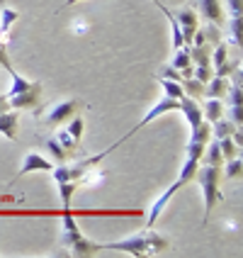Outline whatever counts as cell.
<instances>
[{
	"label": "cell",
	"mask_w": 243,
	"mask_h": 258,
	"mask_svg": "<svg viewBox=\"0 0 243 258\" xmlns=\"http://www.w3.org/2000/svg\"><path fill=\"white\" fill-rule=\"evenodd\" d=\"M171 246V239L158 234L153 229H143L139 234H131L122 241H110V244H100L102 251H119V253H129V256H156L160 251H166Z\"/></svg>",
	"instance_id": "6da1fadb"
},
{
	"label": "cell",
	"mask_w": 243,
	"mask_h": 258,
	"mask_svg": "<svg viewBox=\"0 0 243 258\" xmlns=\"http://www.w3.org/2000/svg\"><path fill=\"white\" fill-rule=\"evenodd\" d=\"M197 168H200V161L197 158H185V163H183V168H180V175H178V180L173 183L160 198H158L153 205H151V210H148V217H146V229H153V224H156V219L160 217V212L166 210V205L171 202V198L180 190L183 185H187V183H192L195 180V175H197Z\"/></svg>",
	"instance_id": "7a4b0ae2"
},
{
	"label": "cell",
	"mask_w": 243,
	"mask_h": 258,
	"mask_svg": "<svg viewBox=\"0 0 243 258\" xmlns=\"http://www.w3.org/2000/svg\"><path fill=\"white\" fill-rule=\"evenodd\" d=\"M197 183L202 187V195H204V222H209V215L214 210V205L221 200V190H219V178H221V166H204V168H197Z\"/></svg>",
	"instance_id": "3957f363"
},
{
	"label": "cell",
	"mask_w": 243,
	"mask_h": 258,
	"mask_svg": "<svg viewBox=\"0 0 243 258\" xmlns=\"http://www.w3.org/2000/svg\"><path fill=\"white\" fill-rule=\"evenodd\" d=\"M61 246H68V248H71V253L73 256H78V258L95 256V253H100L102 251L100 244H95V241L86 239V236L80 234V229L63 231V234H61Z\"/></svg>",
	"instance_id": "277c9868"
},
{
	"label": "cell",
	"mask_w": 243,
	"mask_h": 258,
	"mask_svg": "<svg viewBox=\"0 0 243 258\" xmlns=\"http://www.w3.org/2000/svg\"><path fill=\"white\" fill-rule=\"evenodd\" d=\"M178 105H180V100H175V98H168V95H163V100H160V102H156V105H153V107L148 110V115L143 117V119H141V122H139V124H134V129H129L127 134H124V137H122V139H119V142H117V144L127 142V139H129V137H131V134H136L139 129H143V127H146V124H151V122H153L156 117L166 115V112H173V110H178Z\"/></svg>",
	"instance_id": "5b68a950"
},
{
	"label": "cell",
	"mask_w": 243,
	"mask_h": 258,
	"mask_svg": "<svg viewBox=\"0 0 243 258\" xmlns=\"http://www.w3.org/2000/svg\"><path fill=\"white\" fill-rule=\"evenodd\" d=\"M80 107H83V100H78V98L56 102V105H51V107H49V112H46L44 119H46L49 124H63V122H66V119H71Z\"/></svg>",
	"instance_id": "8992f818"
},
{
	"label": "cell",
	"mask_w": 243,
	"mask_h": 258,
	"mask_svg": "<svg viewBox=\"0 0 243 258\" xmlns=\"http://www.w3.org/2000/svg\"><path fill=\"white\" fill-rule=\"evenodd\" d=\"M39 98H42V83L37 88H32L27 93H20L15 98H8L13 110H37L39 107Z\"/></svg>",
	"instance_id": "52a82bcc"
},
{
	"label": "cell",
	"mask_w": 243,
	"mask_h": 258,
	"mask_svg": "<svg viewBox=\"0 0 243 258\" xmlns=\"http://www.w3.org/2000/svg\"><path fill=\"white\" fill-rule=\"evenodd\" d=\"M178 110H180V112L185 115V119H187V124H190V129L197 127L202 119H204V117H202V105L195 100V98H190V95H183V98H180V105H178Z\"/></svg>",
	"instance_id": "ba28073f"
},
{
	"label": "cell",
	"mask_w": 243,
	"mask_h": 258,
	"mask_svg": "<svg viewBox=\"0 0 243 258\" xmlns=\"http://www.w3.org/2000/svg\"><path fill=\"white\" fill-rule=\"evenodd\" d=\"M51 168H54V163H51L49 158H44L32 151V154H27L25 161H22V168H20V175H17V178H22V175H27V173H37V171L51 173Z\"/></svg>",
	"instance_id": "9c48e42d"
},
{
	"label": "cell",
	"mask_w": 243,
	"mask_h": 258,
	"mask_svg": "<svg viewBox=\"0 0 243 258\" xmlns=\"http://www.w3.org/2000/svg\"><path fill=\"white\" fill-rule=\"evenodd\" d=\"M17 127H20V112L17 110H8L0 115V134H5L8 139H17Z\"/></svg>",
	"instance_id": "30bf717a"
},
{
	"label": "cell",
	"mask_w": 243,
	"mask_h": 258,
	"mask_svg": "<svg viewBox=\"0 0 243 258\" xmlns=\"http://www.w3.org/2000/svg\"><path fill=\"white\" fill-rule=\"evenodd\" d=\"M229 78H224V76H212L207 83H204V95L207 98H224L226 93H229Z\"/></svg>",
	"instance_id": "8fae6325"
},
{
	"label": "cell",
	"mask_w": 243,
	"mask_h": 258,
	"mask_svg": "<svg viewBox=\"0 0 243 258\" xmlns=\"http://www.w3.org/2000/svg\"><path fill=\"white\" fill-rule=\"evenodd\" d=\"M200 13L204 15L207 22H214V25H221V20H224L219 0H200Z\"/></svg>",
	"instance_id": "7c38bea8"
},
{
	"label": "cell",
	"mask_w": 243,
	"mask_h": 258,
	"mask_svg": "<svg viewBox=\"0 0 243 258\" xmlns=\"http://www.w3.org/2000/svg\"><path fill=\"white\" fill-rule=\"evenodd\" d=\"M202 117L212 124V122H216L219 117H224V105H221V100L219 98H207V102L202 105Z\"/></svg>",
	"instance_id": "4fadbf2b"
},
{
	"label": "cell",
	"mask_w": 243,
	"mask_h": 258,
	"mask_svg": "<svg viewBox=\"0 0 243 258\" xmlns=\"http://www.w3.org/2000/svg\"><path fill=\"white\" fill-rule=\"evenodd\" d=\"M17 20H20V13H15L13 8H8V5H3V10H0V37H8L10 27Z\"/></svg>",
	"instance_id": "5bb4252c"
},
{
	"label": "cell",
	"mask_w": 243,
	"mask_h": 258,
	"mask_svg": "<svg viewBox=\"0 0 243 258\" xmlns=\"http://www.w3.org/2000/svg\"><path fill=\"white\" fill-rule=\"evenodd\" d=\"M233 129H238L231 119H224V117H219L216 122H212V139H221V137H231L233 134Z\"/></svg>",
	"instance_id": "9a60e30c"
},
{
	"label": "cell",
	"mask_w": 243,
	"mask_h": 258,
	"mask_svg": "<svg viewBox=\"0 0 243 258\" xmlns=\"http://www.w3.org/2000/svg\"><path fill=\"white\" fill-rule=\"evenodd\" d=\"M183 90H185V95H190V98H195V100H200L202 95H204V83L202 81H197L195 76H190V78H183Z\"/></svg>",
	"instance_id": "2e32d148"
},
{
	"label": "cell",
	"mask_w": 243,
	"mask_h": 258,
	"mask_svg": "<svg viewBox=\"0 0 243 258\" xmlns=\"http://www.w3.org/2000/svg\"><path fill=\"white\" fill-rule=\"evenodd\" d=\"M202 156L207 158V163H209V166H221V163H224V156H221V149H219V142H216V139L214 142H212V139L207 142Z\"/></svg>",
	"instance_id": "e0dca14e"
},
{
	"label": "cell",
	"mask_w": 243,
	"mask_h": 258,
	"mask_svg": "<svg viewBox=\"0 0 243 258\" xmlns=\"http://www.w3.org/2000/svg\"><path fill=\"white\" fill-rule=\"evenodd\" d=\"M44 146L49 149V154H51V158H56L58 163H66V161L71 158V154H68V151H66V149H63L61 144H58V139H56V137H51V139H46V142H44Z\"/></svg>",
	"instance_id": "ac0fdd59"
},
{
	"label": "cell",
	"mask_w": 243,
	"mask_h": 258,
	"mask_svg": "<svg viewBox=\"0 0 243 258\" xmlns=\"http://www.w3.org/2000/svg\"><path fill=\"white\" fill-rule=\"evenodd\" d=\"M212 139V124L207 119H202L197 127H192V134H190V142H200V144H207Z\"/></svg>",
	"instance_id": "d6986e66"
},
{
	"label": "cell",
	"mask_w": 243,
	"mask_h": 258,
	"mask_svg": "<svg viewBox=\"0 0 243 258\" xmlns=\"http://www.w3.org/2000/svg\"><path fill=\"white\" fill-rule=\"evenodd\" d=\"M78 190V180H66V183H58V195L63 202V210H71V200L73 192Z\"/></svg>",
	"instance_id": "ffe728a7"
},
{
	"label": "cell",
	"mask_w": 243,
	"mask_h": 258,
	"mask_svg": "<svg viewBox=\"0 0 243 258\" xmlns=\"http://www.w3.org/2000/svg\"><path fill=\"white\" fill-rule=\"evenodd\" d=\"M56 139H58V144H61V146H63L68 154H71V156L75 154V151H78V149H80V142H75V139H73L66 129H58V132H56Z\"/></svg>",
	"instance_id": "44dd1931"
},
{
	"label": "cell",
	"mask_w": 243,
	"mask_h": 258,
	"mask_svg": "<svg viewBox=\"0 0 243 258\" xmlns=\"http://www.w3.org/2000/svg\"><path fill=\"white\" fill-rule=\"evenodd\" d=\"M160 81V86H163V93L168 95V98H175V100H180L183 95H185V90L180 83H175V81H168V78H158Z\"/></svg>",
	"instance_id": "7402d4cb"
},
{
	"label": "cell",
	"mask_w": 243,
	"mask_h": 258,
	"mask_svg": "<svg viewBox=\"0 0 243 258\" xmlns=\"http://www.w3.org/2000/svg\"><path fill=\"white\" fill-rule=\"evenodd\" d=\"M173 69H178V71H183L187 66H192V61H190V46H180L178 51H175V58H173L171 63Z\"/></svg>",
	"instance_id": "603a6c76"
},
{
	"label": "cell",
	"mask_w": 243,
	"mask_h": 258,
	"mask_svg": "<svg viewBox=\"0 0 243 258\" xmlns=\"http://www.w3.org/2000/svg\"><path fill=\"white\" fill-rule=\"evenodd\" d=\"M216 142H219V149H221V156H224V161L238 156V146L233 144V139H231V137H221V139H216Z\"/></svg>",
	"instance_id": "cb8c5ba5"
},
{
	"label": "cell",
	"mask_w": 243,
	"mask_h": 258,
	"mask_svg": "<svg viewBox=\"0 0 243 258\" xmlns=\"http://www.w3.org/2000/svg\"><path fill=\"white\" fill-rule=\"evenodd\" d=\"M226 163V171H224V175L226 178H241V168H243V161H241V154L238 156H233V158H229V161H224Z\"/></svg>",
	"instance_id": "d4e9b609"
},
{
	"label": "cell",
	"mask_w": 243,
	"mask_h": 258,
	"mask_svg": "<svg viewBox=\"0 0 243 258\" xmlns=\"http://www.w3.org/2000/svg\"><path fill=\"white\" fill-rule=\"evenodd\" d=\"M229 37H231V44H236V49H241V17H231Z\"/></svg>",
	"instance_id": "484cf974"
},
{
	"label": "cell",
	"mask_w": 243,
	"mask_h": 258,
	"mask_svg": "<svg viewBox=\"0 0 243 258\" xmlns=\"http://www.w3.org/2000/svg\"><path fill=\"white\" fill-rule=\"evenodd\" d=\"M66 132L71 134L75 142H80V137H83V119L80 117H71V122H68V127H66Z\"/></svg>",
	"instance_id": "4316f807"
},
{
	"label": "cell",
	"mask_w": 243,
	"mask_h": 258,
	"mask_svg": "<svg viewBox=\"0 0 243 258\" xmlns=\"http://www.w3.org/2000/svg\"><path fill=\"white\" fill-rule=\"evenodd\" d=\"M192 76H195L197 81H202V83H207L214 73H212V66H192Z\"/></svg>",
	"instance_id": "83f0119b"
},
{
	"label": "cell",
	"mask_w": 243,
	"mask_h": 258,
	"mask_svg": "<svg viewBox=\"0 0 243 258\" xmlns=\"http://www.w3.org/2000/svg\"><path fill=\"white\" fill-rule=\"evenodd\" d=\"M158 78H168V81H175V83H183V73L178 69H173V66H166L163 71L158 73Z\"/></svg>",
	"instance_id": "f1b7e54d"
},
{
	"label": "cell",
	"mask_w": 243,
	"mask_h": 258,
	"mask_svg": "<svg viewBox=\"0 0 243 258\" xmlns=\"http://www.w3.org/2000/svg\"><path fill=\"white\" fill-rule=\"evenodd\" d=\"M204 146H207V144L190 142V144H187V156H190V158H197V161H202V154H204Z\"/></svg>",
	"instance_id": "f546056e"
},
{
	"label": "cell",
	"mask_w": 243,
	"mask_h": 258,
	"mask_svg": "<svg viewBox=\"0 0 243 258\" xmlns=\"http://www.w3.org/2000/svg\"><path fill=\"white\" fill-rule=\"evenodd\" d=\"M0 66H3L8 73L15 71L13 63H10V56H8V46H5V44H0Z\"/></svg>",
	"instance_id": "4dcf8cb0"
},
{
	"label": "cell",
	"mask_w": 243,
	"mask_h": 258,
	"mask_svg": "<svg viewBox=\"0 0 243 258\" xmlns=\"http://www.w3.org/2000/svg\"><path fill=\"white\" fill-rule=\"evenodd\" d=\"M226 5H229L231 17H241V13H243V3L241 0H226Z\"/></svg>",
	"instance_id": "1f68e13d"
},
{
	"label": "cell",
	"mask_w": 243,
	"mask_h": 258,
	"mask_svg": "<svg viewBox=\"0 0 243 258\" xmlns=\"http://www.w3.org/2000/svg\"><path fill=\"white\" fill-rule=\"evenodd\" d=\"M231 122H233V124H236V127H241V105H231Z\"/></svg>",
	"instance_id": "d6a6232c"
},
{
	"label": "cell",
	"mask_w": 243,
	"mask_h": 258,
	"mask_svg": "<svg viewBox=\"0 0 243 258\" xmlns=\"http://www.w3.org/2000/svg\"><path fill=\"white\" fill-rule=\"evenodd\" d=\"M8 110H10V102H8L5 93H3V95H0V115H3V112H8Z\"/></svg>",
	"instance_id": "836d02e7"
},
{
	"label": "cell",
	"mask_w": 243,
	"mask_h": 258,
	"mask_svg": "<svg viewBox=\"0 0 243 258\" xmlns=\"http://www.w3.org/2000/svg\"><path fill=\"white\" fill-rule=\"evenodd\" d=\"M75 3H78V0H66V3L61 5V10H63V8H71V5H75Z\"/></svg>",
	"instance_id": "e575fe53"
},
{
	"label": "cell",
	"mask_w": 243,
	"mask_h": 258,
	"mask_svg": "<svg viewBox=\"0 0 243 258\" xmlns=\"http://www.w3.org/2000/svg\"><path fill=\"white\" fill-rule=\"evenodd\" d=\"M0 5H5V0H0Z\"/></svg>",
	"instance_id": "d590c367"
}]
</instances>
